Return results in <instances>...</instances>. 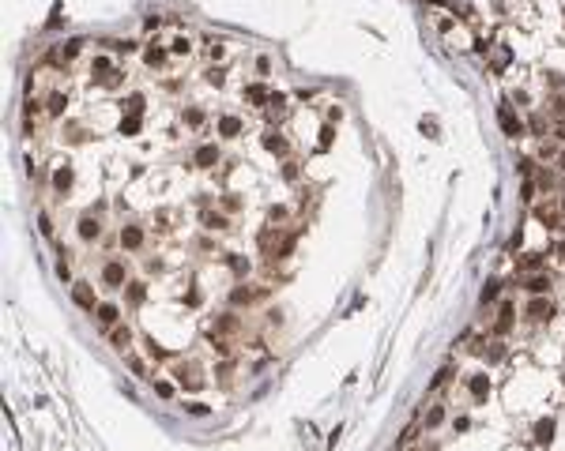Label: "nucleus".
Instances as JSON below:
<instances>
[{"label":"nucleus","mask_w":565,"mask_h":451,"mask_svg":"<svg viewBox=\"0 0 565 451\" xmlns=\"http://www.w3.org/2000/svg\"><path fill=\"white\" fill-rule=\"evenodd\" d=\"M72 301L79 305V309H91V312H94V290H91V286H83V282H79V286L72 290Z\"/></svg>","instance_id":"1"},{"label":"nucleus","mask_w":565,"mask_h":451,"mask_svg":"<svg viewBox=\"0 0 565 451\" xmlns=\"http://www.w3.org/2000/svg\"><path fill=\"white\" fill-rule=\"evenodd\" d=\"M528 316H531V320H550V316H554V305L543 301V297H535V301L528 305Z\"/></svg>","instance_id":"2"},{"label":"nucleus","mask_w":565,"mask_h":451,"mask_svg":"<svg viewBox=\"0 0 565 451\" xmlns=\"http://www.w3.org/2000/svg\"><path fill=\"white\" fill-rule=\"evenodd\" d=\"M497 117H501V128L509 132V136H524V124H520V117H513V109H501Z\"/></svg>","instance_id":"3"},{"label":"nucleus","mask_w":565,"mask_h":451,"mask_svg":"<svg viewBox=\"0 0 565 451\" xmlns=\"http://www.w3.org/2000/svg\"><path fill=\"white\" fill-rule=\"evenodd\" d=\"M121 245H124V248H140V245H143V229L124 226V229H121Z\"/></svg>","instance_id":"4"},{"label":"nucleus","mask_w":565,"mask_h":451,"mask_svg":"<svg viewBox=\"0 0 565 451\" xmlns=\"http://www.w3.org/2000/svg\"><path fill=\"white\" fill-rule=\"evenodd\" d=\"M94 316H98V323L102 327H110V323H117V305H98V309H94Z\"/></svg>","instance_id":"5"},{"label":"nucleus","mask_w":565,"mask_h":451,"mask_svg":"<svg viewBox=\"0 0 565 451\" xmlns=\"http://www.w3.org/2000/svg\"><path fill=\"white\" fill-rule=\"evenodd\" d=\"M102 278H106V286H124V267L121 263H106Z\"/></svg>","instance_id":"6"},{"label":"nucleus","mask_w":565,"mask_h":451,"mask_svg":"<svg viewBox=\"0 0 565 451\" xmlns=\"http://www.w3.org/2000/svg\"><path fill=\"white\" fill-rule=\"evenodd\" d=\"M98 229H102V226H98V218H94V215H83V218H79V237H87V241H91V237H98Z\"/></svg>","instance_id":"7"},{"label":"nucleus","mask_w":565,"mask_h":451,"mask_svg":"<svg viewBox=\"0 0 565 451\" xmlns=\"http://www.w3.org/2000/svg\"><path fill=\"white\" fill-rule=\"evenodd\" d=\"M264 147L272 151V155H283V151H286V139L279 136V132H264Z\"/></svg>","instance_id":"8"},{"label":"nucleus","mask_w":565,"mask_h":451,"mask_svg":"<svg viewBox=\"0 0 565 451\" xmlns=\"http://www.w3.org/2000/svg\"><path fill=\"white\" fill-rule=\"evenodd\" d=\"M79 45H83V42H79V38H68V42H64V45H61V53H57V56H53V61H72V56H75V53H79Z\"/></svg>","instance_id":"9"},{"label":"nucleus","mask_w":565,"mask_h":451,"mask_svg":"<svg viewBox=\"0 0 565 451\" xmlns=\"http://www.w3.org/2000/svg\"><path fill=\"white\" fill-rule=\"evenodd\" d=\"M535 440H539V444H550V440H554V421L550 417L535 425Z\"/></svg>","instance_id":"10"},{"label":"nucleus","mask_w":565,"mask_h":451,"mask_svg":"<svg viewBox=\"0 0 565 451\" xmlns=\"http://www.w3.org/2000/svg\"><path fill=\"white\" fill-rule=\"evenodd\" d=\"M215 162H219V151H215V147H200V151H196V166L207 169V166H215Z\"/></svg>","instance_id":"11"},{"label":"nucleus","mask_w":565,"mask_h":451,"mask_svg":"<svg viewBox=\"0 0 565 451\" xmlns=\"http://www.w3.org/2000/svg\"><path fill=\"white\" fill-rule=\"evenodd\" d=\"M113 72V64H110V56H94V64H91V75H98V79H106V75Z\"/></svg>","instance_id":"12"},{"label":"nucleus","mask_w":565,"mask_h":451,"mask_svg":"<svg viewBox=\"0 0 565 451\" xmlns=\"http://www.w3.org/2000/svg\"><path fill=\"white\" fill-rule=\"evenodd\" d=\"M110 342H113V346H117V350H124V346H128V342H132V331H128V327H113Z\"/></svg>","instance_id":"13"},{"label":"nucleus","mask_w":565,"mask_h":451,"mask_svg":"<svg viewBox=\"0 0 565 451\" xmlns=\"http://www.w3.org/2000/svg\"><path fill=\"white\" fill-rule=\"evenodd\" d=\"M219 132H223V136H237V132H241V121H237V117H223V121H219Z\"/></svg>","instance_id":"14"},{"label":"nucleus","mask_w":565,"mask_h":451,"mask_svg":"<svg viewBox=\"0 0 565 451\" xmlns=\"http://www.w3.org/2000/svg\"><path fill=\"white\" fill-rule=\"evenodd\" d=\"M68 185H72V169H68V166H61V169L53 173V188H61V192H64Z\"/></svg>","instance_id":"15"},{"label":"nucleus","mask_w":565,"mask_h":451,"mask_svg":"<svg viewBox=\"0 0 565 451\" xmlns=\"http://www.w3.org/2000/svg\"><path fill=\"white\" fill-rule=\"evenodd\" d=\"M471 395H475V399H486V395H490V380H486V376H475V380H471Z\"/></svg>","instance_id":"16"},{"label":"nucleus","mask_w":565,"mask_h":451,"mask_svg":"<svg viewBox=\"0 0 565 451\" xmlns=\"http://www.w3.org/2000/svg\"><path fill=\"white\" fill-rule=\"evenodd\" d=\"M124 109H128V117H140L143 113V94H132V98L124 102Z\"/></svg>","instance_id":"17"},{"label":"nucleus","mask_w":565,"mask_h":451,"mask_svg":"<svg viewBox=\"0 0 565 451\" xmlns=\"http://www.w3.org/2000/svg\"><path fill=\"white\" fill-rule=\"evenodd\" d=\"M177 380L185 383V387H200V383H204V380H200V376H196L193 369H181V372H177Z\"/></svg>","instance_id":"18"},{"label":"nucleus","mask_w":565,"mask_h":451,"mask_svg":"<svg viewBox=\"0 0 565 451\" xmlns=\"http://www.w3.org/2000/svg\"><path fill=\"white\" fill-rule=\"evenodd\" d=\"M140 132V117H124L121 121V136H136Z\"/></svg>","instance_id":"19"},{"label":"nucleus","mask_w":565,"mask_h":451,"mask_svg":"<svg viewBox=\"0 0 565 451\" xmlns=\"http://www.w3.org/2000/svg\"><path fill=\"white\" fill-rule=\"evenodd\" d=\"M245 98H249V102H272V94H267L264 87H249V91H245Z\"/></svg>","instance_id":"20"},{"label":"nucleus","mask_w":565,"mask_h":451,"mask_svg":"<svg viewBox=\"0 0 565 451\" xmlns=\"http://www.w3.org/2000/svg\"><path fill=\"white\" fill-rule=\"evenodd\" d=\"M520 267H528V271H539V267H543V256H539V252H528V256L520 260Z\"/></svg>","instance_id":"21"},{"label":"nucleus","mask_w":565,"mask_h":451,"mask_svg":"<svg viewBox=\"0 0 565 451\" xmlns=\"http://www.w3.org/2000/svg\"><path fill=\"white\" fill-rule=\"evenodd\" d=\"M547 286H550V278H543V275H539V278H531V282H528V290L539 297V293H547Z\"/></svg>","instance_id":"22"},{"label":"nucleus","mask_w":565,"mask_h":451,"mask_svg":"<svg viewBox=\"0 0 565 451\" xmlns=\"http://www.w3.org/2000/svg\"><path fill=\"white\" fill-rule=\"evenodd\" d=\"M509 323H513V309L505 305V309H501V320H497V335H505V331H509Z\"/></svg>","instance_id":"23"},{"label":"nucleus","mask_w":565,"mask_h":451,"mask_svg":"<svg viewBox=\"0 0 565 451\" xmlns=\"http://www.w3.org/2000/svg\"><path fill=\"white\" fill-rule=\"evenodd\" d=\"M204 226H207V229H223V226H226V218H223V215H211V211H207V215H204Z\"/></svg>","instance_id":"24"},{"label":"nucleus","mask_w":565,"mask_h":451,"mask_svg":"<svg viewBox=\"0 0 565 451\" xmlns=\"http://www.w3.org/2000/svg\"><path fill=\"white\" fill-rule=\"evenodd\" d=\"M143 293H147V290H143V282H132V286H128V301H132V305H140Z\"/></svg>","instance_id":"25"},{"label":"nucleus","mask_w":565,"mask_h":451,"mask_svg":"<svg viewBox=\"0 0 565 451\" xmlns=\"http://www.w3.org/2000/svg\"><path fill=\"white\" fill-rule=\"evenodd\" d=\"M230 301H234V305H245V301H253V290H241V286H237V290L230 293Z\"/></svg>","instance_id":"26"},{"label":"nucleus","mask_w":565,"mask_h":451,"mask_svg":"<svg viewBox=\"0 0 565 451\" xmlns=\"http://www.w3.org/2000/svg\"><path fill=\"white\" fill-rule=\"evenodd\" d=\"M162 61H166V53H162V49H155V45H151V49H147V64H151V68H155V64H162Z\"/></svg>","instance_id":"27"},{"label":"nucleus","mask_w":565,"mask_h":451,"mask_svg":"<svg viewBox=\"0 0 565 451\" xmlns=\"http://www.w3.org/2000/svg\"><path fill=\"white\" fill-rule=\"evenodd\" d=\"M170 49H174V53H189V49H193V42H189V38H174V45H170Z\"/></svg>","instance_id":"28"},{"label":"nucleus","mask_w":565,"mask_h":451,"mask_svg":"<svg viewBox=\"0 0 565 451\" xmlns=\"http://www.w3.org/2000/svg\"><path fill=\"white\" fill-rule=\"evenodd\" d=\"M441 421H445V410H429V414H426V425H429V429L441 425Z\"/></svg>","instance_id":"29"},{"label":"nucleus","mask_w":565,"mask_h":451,"mask_svg":"<svg viewBox=\"0 0 565 451\" xmlns=\"http://www.w3.org/2000/svg\"><path fill=\"white\" fill-rule=\"evenodd\" d=\"M49 113H64V94H53L49 98Z\"/></svg>","instance_id":"30"},{"label":"nucleus","mask_w":565,"mask_h":451,"mask_svg":"<svg viewBox=\"0 0 565 451\" xmlns=\"http://www.w3.org/2000/svg\"><path fill=\"white\" fill-rule=\"evenodd\" d=\"M230 267H234L237 275H245V271H249V260H241V256H234V260H230Z\"/></svg>","instance_id":"31"},{"label":"nucleus","mask_w":565,"mask_h":451,"mask_svg":"<svg viewBox=\"0 0 565 451\" xmlns=\"http://www.w3.org/2000/svg\"><path fill=\"white\" fill-rule=\"evenodd\" d=\"M494 297H497V282H486L482 286V301H494Z\"/></svg>","instance_id":"32"},{"label":"nucleus","mask_w":565,"mask_h":451,"mask_svg":"<svg viewBox=\"0 0 565 451\" xmlns=\"http://www.w3.org/2000/svg\"><path fill=\"white\" fill-rule=\"evenodd\" d=\"M185 410H189V414H196V417H204V414H207V406H204V402H189Z\"/></svg>","instance_id":"33"},{"label":"nucleus","mask_w":565,"mask_h":451,"mask_svg":"<svg viewBox=\"0 0 565 451\" xmlns=\"http://www.w3.org/2000/svg\"><path fill=\"white\" fill-rule=\"evenodd\" d=\"M155 391H158V395H162V399H170V395H174V387H170V383H166V380H158V383H155Z\"/></svg>","instance_id":"34"},{"label":"nucleus","mask_w":565,"mask_h":451,"mask_svg":"<svg viewBox=\"0 0 565 451\" xmlns=\"http://www.w3.org/2000/svg\"><path fill=\"white\" fill-rule=\"evenodd\" d=\"M147 350H151V357H170V350H162V346H155V342H147Z\"/></svg>","instance_id":"35"},{"label":"nucleus","mask_w":565,"mask_h":451,"mask_svg":"<svg viewBox=\"0 0 565 451\" xmlns=\"http://www.w3.org/2000/svg\"><path fill=\"white\" fill-rule=\"evenodd\" d=\"M207 56H211V61H219V56H223V45L211 42V45H207Z\"/></svg>","instance_id":"36"},{"label":"nucleus","mask_w":565,"mask_h":451,"mask_svg":"<svg viewBox=\"0 0 565 451\" xmlns=\"http://www.w3.org/2000/svg\"><path fill=\"white\" fill-rule=\"evenodd\" d=\"M185 121H189V124H200V121H204V113H200V109H189Z\"/></svg>","instance_id":"37"},{"label":"nucleus","mask_w":565,"mask_h":451,"mask_svg":"<svg viewBox=\"0 0 565 451\" xmlns=\"http://www.w3.org/2000/svg\"><path fill=\"white\" fill-rule=\"evenodd\" d=\"M531 132H539V136H543V132H547V121H543V117H535V121H531Z\"/></svg>","instance_id":"38"},{"label":"nucleus","mask_w":565,"mask_h":451,"mask_svg":"<svg viewBox=\"0 0 565 451\" xmlns=\"http://www.w3.org/2000/svg\"><path fill=\"white\" fill-rule=\"evenodd\" d=\"M558 252H561V256H565V241H561V245H558Z\"/></svg>","instance_id":"39"},{"label":"nucleus","mask_w":565,"mask_h":451,"mask_svg":"<svg viewBox=\"0 0 565 451\" xmlns=\"http://www.w3.org/2000/svg\"><path fill=\"white\" fill-rule=\"evenodd\" d=\"M561 169H565V155H561Z\"/></svg>","instance_id":"40"}]
</instances>
